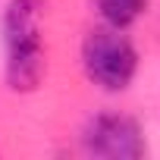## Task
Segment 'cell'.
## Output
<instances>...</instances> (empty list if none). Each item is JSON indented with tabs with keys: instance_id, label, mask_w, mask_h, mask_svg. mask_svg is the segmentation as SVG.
I'll return each mask as SVG.
<instances>
[{
	"instance_id": "1",
	"label": "cell",
	"mask_w": 160,
	"mask_h": 160,
	"mask_svg": "<svg viewBox=\"0 0 160 160\" xmlns=\"http://www.w3.org/2000/svg\"><path fill=\"white\" fill-rule=\"evenodd\" d=\"M7 82L13 91H32L44 75L41 0H10L3 13Z\"/></svg>"
},
{
	"instance_id": "2",
	"label": "cell",
	"mask_w": 160,
	"mask_h": 160,
	"mask_svg": "<svg viewBox=\"0 0 160 160\" xmlns=\"http://www.w3.org/2000/svg\"><path fill=\"white\" fill-rule=\"evenodd\" d=\"M82 69L101 91H126L138 69V50L122 28L104 25L88 32L82 44Z\"/></svg>"
},
{
	"instance_id": "3",
	"label": "cell",
	"mask_w": 160,
	"mask_h": 160,
	"mask_svg": "<svg viewBox=\"0 0 160 160\" xmlns=\"http://www.w3.org/2000/svg\"><path fill=\"white\" fill-rule=\"evenodd\" d=\"M82 144L88 154L107 160H135L144 154V135L138 122L122 113H98L85 126Z\"/></svg>"
},
{
	"instance_id": "4",
	"label": "cell",
	"mask_w": 160,
	"mask_h": 160,
	"mask_svg": "<svg viewBox=\"0 0 160 160\" xmlns=\"http://www.w3.org/2000/svg\"><path fill=\"white\" fill-rule=\"evenodd\" d=\"M94 10L104 19V25L113 28H129L132 22L141 19V13L148 10V0H94Z\"/></svg>"
}]
</instances>
